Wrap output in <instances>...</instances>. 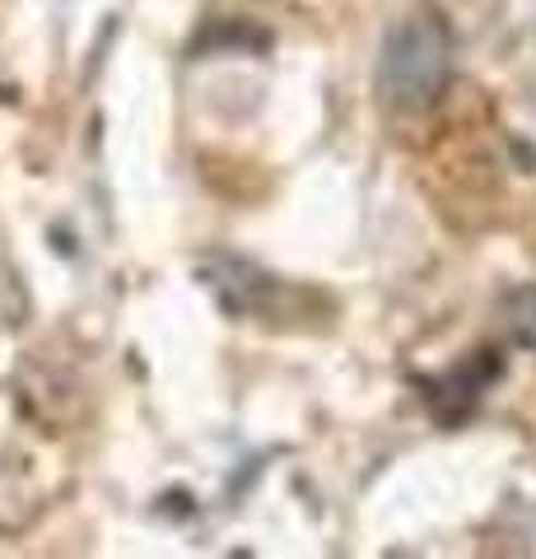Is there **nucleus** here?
Masks as SVG:
<instances>
[{"mask_svg":"<svg viewBox=\"0 0 536 559\" xmlns=\"http://www.w3.org/2000/svg\"><path fill=\"white\" fill-rule=\"evenodd\" d=\"M448 66H453V47H448L443 24L429 14H415L402 28H392L378 84L396 108H420L448 84Z\"/></svg>","mask_w":536,"mask_h":559,"instance_id":"nucleus-1","label":"nucleus"}]
</instances>
